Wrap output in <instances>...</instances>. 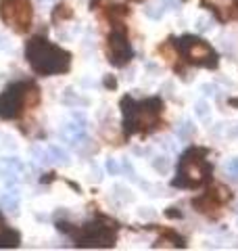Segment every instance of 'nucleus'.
Here are the masks:
<instances>
[{
    "mask_svg": "<svg viewBox=\"0 0 238 251\" xmlns=\"http://www.w3.org/2000/svg\"><path fill=\"white\" fill-rule=\"evenodd\" d=\"M25 57L32 69L40 76H55V73H65L71 67V55L67 50L53 46L46 38L36 36L27 42Z\"/></svg>",
    "mask_w": 238,
    "mask_h": 251,
    "instance_id": "obj_1",
    "label": "nucleus"
},
{
    "mask_svg": "<svg viewBox=\"0 0 238 251\" xmlns=\"http://www.w3.org/2000/svg\"><path fill=\"white\" fill-rule=\"evenodd\" d=\"M121 107H123V132L130 136L134 132H151L157 128L163 103L161 99H144L138 103L132 97H125L121 101Z\"/></svg>",
    "mask_w": 238,
    "mask_h": 251,
    "instance_id": "obj_2",
    "label": "nucleus"
},
{
    "mask_svg": "<svg viewBox=\"0 0 238 251\" xmlns=\"http://www.w3.org/2000/svg\"><path fill=\"white\" fill-rule=\"evenodd\" d=\"M211 166L205 161L203 149H190L182 155L180 166H178V176L174 178V187L178 188H197L209 180Z\"/></svg>",
    "mask_w": 238,
    "mask_h": 251,
    "instance_id": "obj_3",
    "label": "nucleus"
},
{
    "mask_svg": "<svg viewBox=\"0 0 238 251\" xmlns=\"http://www.w3.org/2000/svg\"><path fill=\"white\" fill-rule=\"evenodd\" d=\"M117 239L115 226L109 222H88L78 230H73V241L81 247H111Z\"/></svg>",
    "mask_w": 238,
    "mask_h": 251,
    "instance_id": "obj_4",
    "label": "nucleus"
},
{
    "mask_svg": "<svg viewBox=\"0 0 238 251\" xmlns=\"http://www.w3.org/2000/svg\"><path fill=\"white\" fill-rule=\"evenodd\" d=\"M180 48V53L188 63L200 65V67H218V55L213 53V48L207 42L192 38V36H184L176 44Z\"/></svg>",
    "mask_w": 238,
    "mask_h": 251,
    "instance_id": "obj_5",
    "label": "nucleus"
},
{
    "mask_svg": "<svg viewBox=\"0 0 238 251\" xmlns=\"http://www.w3.org/2000/svg\"><path fill=\"white\" fill-rule=\"evenodd\" d=\"M29 86H32V82H17V84H11L0 94V117L13 120V117H19L25 107H29V101H27Z\"/></svg>",
    "mask_w": 238,
    "mask_h": 251,
    "instance_id": "obj_6",
    "label": "nucleus"
},
{
    "mask_svg": "<svg viewBox=\"0 0 238 251\" xmlns=\"http://www.w3.org/2000/svg\"><path fill=\"white\" fill-rule=\"evenodd\" d=\"M0 15L9 25H13L17 32H25L32 25V4L29 0H2L0 2Z\"/></svg>",
    "mask_w": 238,
    "mask_h": 251,
    "instance_id": "obj_7",
    "label": "nucleus"
},
{
    "mask_svg": "<svg viewBox=\"0 0 238 251\" xmlns=\"http://www.w3.org/2000/svg\"><path fill=\"white\" fill-rule=\"evenodd\" d=\"M132 46L128 42V34L121 25H115L113 32L109 34V44H107V57L115 67H125V63L132 59Z\"/></svg>",
    "mask_w": 238,
    "mask_h": 251,
    "instance_id": "obj_8",
    "label": "nucleus"
},
{
    "mask_svg": "<svg viewBox=\"0 0 238 251\" xmlns=\"http://www.w3.org/2000/svg\"><path fill=\"white\" fill-rule=\"evenodd\" d=\"M230 199V190L226 187H215L213 190H207V193L203 197H197L195 201H192V205L200 211V213H211V216H218V211L221 208V203L228 201Z\"/></svg>",
    "mask_w": 238,
    "mask_h": 251,
    "instance_id": "obj_9",
    "label": "nucleus"
},
{
    "mask_svg": "<svg viewBox=\"0 0 238 251\" xmlns=\"http://www.w3.org/2000/svg\"><path fill=\"white\" fill-rule=\"evenodd\" d=\"M0 209L17 213L19 211V195L13 190V193H6L4 197H0Z\"/></svg>",
    "mask_w": 238,
    "mask_h": 251,
    "instance_id": "obj_10",
    "label": "nucleus"
},
{
    "mask_svg": "<svg viewBox=\"0 0 238 251\" xmlns=\"http://www.w3.org/2000/svg\"><path fill=\"white\" fill-rule=\"evenodd\" d=\"M19 241L21 239L15 230H9V228H2V230H0V247H17Z\"/></svg>",
    "mask_w": 238,
    "mask_h": 251,
    "instance_id": "obj_11",
    "label": "nucleus"
},
{
    "mask_svg": "<svg viewBox=\"0 0 238 251\" xmlns=\"http://www.w3.org/2000/svg\"><path fill=\"white\" fill-rule=\"evenodd\" d=\"M48 155H50V159L57 161V164H61V166H67L69 164V153H67L65 149H61V146H50L48 149Z\"/></svg>",
    "mask_w": 238,
    "mask_h": 251,
    "instance_id": "obj_12",
    "label": "nucleus"
},
{
    "mask_svg": "<svg viewBox=\"0 0 238 251\" xmlns=\"http://www.w3.org/2000/svg\"><path fill=\"white\" fill-rule=\"evenodd\" d=\"M178 136L184 138V140H188V138L195 136V126H192L190 120H186V122L180 126V128H178Z\"/></svg>",
    "mask_w": 238,
    "mask_h": 251,
    "instance_id": "obj_13",
    "label": "nucleus"
},
{
    "mask_svg": "<svg viewBox=\"0 0 238 251\" xmlns=\"http://www.w3.org/2000/svg\"><path fill=\"white\" fill-rule=\"evenodd\" d=\"M153 167L157 169L159 174H167L169 172V167H172V164H169V159L167 157H157L153 161Z\"/></svg>",
    "mask_w": 238,
    "mask_h": 251,
    "instance_id": "obj_14",
    "label": "nucleus"
},
{
    "mask_svg": "<svg viewBox=\"0 0 238 251\" xmlns=\"http://www.w3.org/2000/svg\"><path fill=\"white\" fill-rule=\"evenodd\" d=\"M163 9H165L163 4H148L144 9V13H146V17H151V19H161Z\"/></svg>",
    "mask_w": 238,
    "mask_h": 251,
    "instance_id": "obj_15",
    "label": "nucleus"
},
{
    "mask_svg": "<svg viewBox=\"0 0 238 251\" xmlns=\"http://www.w3.org/2000/svg\"><path fill=\"white\" fill-rule=\"evenodd\" d=\"M69 17H71V9L67 4H61L55 9V15H53L55 21H63V19H69Z\"/></svg>",
    "mask_w": 238,
    "mask_h": 251,
    "instance_id": "obj_16",
    "label": "nucleus"
},
{
    "mask_svg": "<svg viewBox=\"0 0 238 251\" xmlns=\"http://www.w3.org/2000/svg\"><path fill=\"white\" fill-rule=\"evenodd\" d=\"M32 153H34L36 161H38V164H42V166H46L48 161H50V155H48V151L40 149V146H34V149H32Z\"/></svg>",
    "mask_w": 238,
    "mask_h": 251,
    "instance_id": "obj_17",
    "label": "nucleus"
},
{
    "mask_svg": "<svg viewBox=\"0 0 238 251\" xmlns=\"http://www.w3.org/2000/svg\"><path fill=\"white\" fill-rule=\"evenodd\" d=\"M226 172L232 176L234 180H238V157L232 159V161H228V166H226Z\"/></svg>",
    "mask_w": 238,
    "mask_h": 251,
    "instance_id": "obj_18",
    "label": "nucleus"
},
{
    "mask_svg": "<svg viewBox=\"0 0 238 251\" xmlns=\"http://www.w3.org/2000/svg\"><path fill=\"white\" fill-rule=\"evenodd\" d=\"M107 172H109V174H117V164H115L113 159L107 161Z\"/></svg>",
    "mask_w": 238,
    "mask_h": 251,
    "instance_id": "obj_19",
    "label": "nucleus"
},
{
    "mask_svg": "<svg viewBox=\"0 0 238 251\" xmlns=\"http://www.w3.org/2000/svg\"><path fill=\"white\" fill-rule=\"evenodd\" d=\"M167 218H182V211H178L176 208H169L167 209Z\"/></svg>",
    "mask_w": 238,
    "mask_h": 251,
    "instance_id": "obj_20",
    "label": "nucleus"
},
{
    "mask_svg": "<svg viewBox=\"0 0 238 251\" xmlns=\"http://www.w3.org/2000/svg\"><path fill=\"white\" fill-rule=\"evenodd\" d=\"M105 86H107V88H115V86H117L115 78H113V76H107V78H105Z\"/></svg>",
    "mask_w": 238,
    "mask_h": 251,
    "instance_id": "obj_21",
    "label": "nucleus"
},
{
    "mask_svg": "<svg viewBox=\"0 0 238 251\" xmlns=\"http://www.w3.org/2000/svg\"><path fill=\"white\" fill-rule=\"evenodd\" d=\"M163 2L169 4V6H172V9H178V6H180V0H163Z\"/></svg>",
    "mask_w": 238,
    "mask_h": 251,
    "instance_id": "obj_22",
    "label": "nucleus"
},
{
    "mask_svg": "<svg viewBox=\"0 0 238 251\" xmlns=\"http://www.w3.org/2000/svg\"><path fill=\"white\" fill-rule=\"evenodd\" d=\"M197 113L200 117H205V105H203V103H198V105H197Z\"/></svg>",
    "mask_w": 238,
    "mask_h": 251,
    "instance_id": "obj_23",
    "label": "nucleus"
},
{
    "mask_svg": "<svg viewBox=\"0 0 238 251\" xmlns=\"http://www.w3.org/2000/svg\"><path fill=\"white\" fill-rule=\"evenodd\" d=\"M42 2H46V0H42Z\"/></svg>",
    "mask_w": 238,
    "mask_h": 251,
    "instance_id": "obj_24",
    "label": "nucleus"
},
{
    "mask_svg": "<svg viewBox=\"0 0 238 251\" xmlns=\"http://www.w3.org/2000/svg\"><path fill=\"white\" fill-rule=\"evenodd\" d=\"M136 2H140V0H136Z\"/></svg>",
    "mask_w": 238,
    "mask_h": 251,
    "instance_id": "obj_25",
    "label": "nucleus"
}]
</instances>
